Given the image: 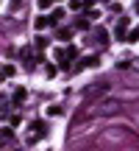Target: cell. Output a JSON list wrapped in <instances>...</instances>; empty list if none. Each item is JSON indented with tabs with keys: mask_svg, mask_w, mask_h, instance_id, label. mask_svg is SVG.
I'll use <instances>...</instances> for the list:
<instances>
[{
	"mask_svg": "<svg viewBox=\"0 0 139 151\" xmlns=\"http://www.w3.org/2000/svg\"><path fill=\"white\" fill-rule=\"evenodd\" d=\"M97 42H100V45H106V42H109V39H106V31H97Z\"/></svg>",
	"mask_w": 139,
	"mask_h": 151,
	"instance_id": "14",
	"label": "cell"
},
{
	"mask_svg": "<svg viewBox=\"0 0 139 151\" xmlns=\"http://www.w3.org/2000/svg\"><path fill=\"white\" fill-rule=\"evenodd\" d=\"M106 92H109V81H95V84H89L84 90V101L92 104V101H97L100 95H106Z\"/></svg>",
	"mask_w": 139,
	"mask_h": 151,
	"instance_id": "1",
	"label": "cell"
},
{
	"mask_svg": "<svg viewBox=\"0 0 139 151\" xmlns=\"http://www.w3.org/2000/svg\"><path fill=\"white\" fill-rule=\"evenodd\" d=\"M97 65H100V56H86L84 65H78V67H97Z\"/></svg>",
	"mask_w": 139,
	"mask_h": 151,
	"instance_id": "4",
	"label": "cell"
},
{
	"mask_svg": "<svg viewBox=\"0 0 139 151\" xmlns=\"http://www.w3.org/2000/svg\"><path fill=\"white\" fill-rule=\"evenodd\" d=\"M53 3H56V0H39V9H50Z\"/></svg>",
	"mask_w": 139,
	"mask_h": 151,
	"instance_id": "13",
	"label": "cell"
},
{
	"mask_svg": "<svg viewBox=\"0 0 139 151\" xmlns=\"http://www.w3.org/2000/svg\"><path fill=\"white\" fill-rule=\"evenodd\" d=\"M31 126H33V132L28 134V143H36L39 137H45V134H48V123H45V120H33Z\"/></svg>",
	"mask_w": 139,
	"mask_h": 151,
	"instance_id": "2",
	"label": "cell"
},
{
	"mask_svg": "<svg viewBox=\"0 0 139 151\" xmlns=\"http://www.w3.org/2000/svg\"><path fill=\"white\" fill-rule=\"evenodd\" d=\"M33 25L42 31V28H48V25H50V20H48V17H36V22H33Z\"/></svg>",
	"mask_w": 139,
	"mask_h": 151,
	"instance_id": "9",
	"label": "cell"
},
{
	"mask_svg": "<svg viewBox=\"0 0 139 151\" xmlns=\"http://www.w3.org/2000/svg\"><path fill=\"white\" fill-rule=\"evenodd\" d=\"M123 42H139V28H134L131 34H125V39Z\"/></svg>",
	"mask_w": 139,
	"mask_h": 151,
	"instance_id": "8",
	"label": "cell"
},
{
	"mask_svg": "<svg viewBox=\"0 0 139 151\" xmlns=\"http://www.w3.org/2000/svg\"><path fill=\"white\" fill-rule=\"evenodd\" d=\"M61 17H64V11H61V9H56V11H53V14H50V17H48V20H50V22H59V20H61Z\"/></svg>",
	"mask_w": 139,
	"mask_h": 151,
	"instance_id": "10",
	"label": "cell"
},
{
	"mask_svg": "<svg viewBox=\"0 0 139 151\" xmlns=\"http://www.w3.org/2000/svg\"><path fill=\"white\" fill-rule=\"evenodd\" d=\"M11 101H14V106H20V104L25 101V90H22V87H20V90L14 92V98H11Z\"/></svg>",
	"mask_w": 139,
	"mask_h": 151,
	"instance_id": "6",
	"label": "cell"
},
{
	"mask_svg": "<svg viewBox=\"0 0 139 151\" xmlns=\"http://www.w3.org/2000/svg\"><path fill=\"white\" fill-rule=\"evenodd\" d=\"M106 3H109V0H106Z\"/></svg>",
	"mask_w": 139,
	"mask_h": 151,
	"instance_id": "16",
	"label": "cell"
},
{
	"mask_svg": "<svg viewBox=\"0 0 139 151\" xmlns=\"http://www.w3.org/2000/svg\"><path fill=\"white\" fill-rule=\"evenodd\" d=\"M134 9H136V14H139V0H136V3H134Z\"/></svg>",
	"mask_w": 139,
	"mask_h": 151,
	"instance_id": "15",
	"label": "cell"
},
{
	"mask_svg": "<svg viewBox=\"0 0 139 151\" xmlns=\"http://www.w3.org/2000/svg\"><path fill=\"white\" fill-rule=\"evenodd\" d=\"M125 28H128V17H123V20L117 22V28H114V34H117L120 39H125Z\"/></svg>",
	"mask_w": 139,
	"mask_h": 151,
	"instance_id": "3",
	"label": "cell"
},
{
	"mask_svg": "<svg viewBox=\"0 0 139 151\" xmlns=\"http://www.w3.org/2000/svg\"><path fill=\"white\" fill-rule=\"evenodd\" d=\"M61 112H64V109H61V106H59V104H53V106H50V109H48V115H61Z\"/></svg>",
	"mask_w": 139,
	"mask_h": 151,
	"instance_id": "12",
	"label": "cell"
},
{
	"mask_svg": "<svg viewBox=\"0 0 139 151\" xmlns=\"http://www.w3.org/2000/svg\"><path fill=\"white\" fill-rule=\"evenodd\" d=\"M11 76H14V67H11V65L0 67V78H11Z\"/></svg>",
	"mask_w": 139,
	"mask_h": 151,
	"instance_id": "7",
	"label": "cell"
},
{
	"mask_svg": "<svg viewBox=\"0 0 139 151\" xmlns=\"http://www.w3.org/2000/svg\"><path fill=\"white\" fill-rule=\"evenodd\" d=\"M56 39H59V42H70V39H72V31H70V28H61V31L56 34Z\"/></svg>",
	"mask_w": 139,
	"mask_h": 151,
	"instance_id": "5",
	"label": "cell"
},
{
	"mask_svg": "<svg viewBox=\"0 0 139 151\" xmlns=\"http://www.w3.org/2000/svg\"><path fill=\"white\" fill-rule=\"evenodd\" d=\"M36 48L45 50V48H48V39H45V37H36Z\"/></svg>",
	"mask_w": 139,
	"mask_h": 151,
	"instance_id": "11",
	"label": "cell"
}]
</instances>
